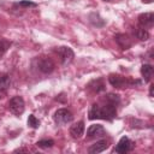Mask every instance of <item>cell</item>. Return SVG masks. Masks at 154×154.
Segmentation results:
<instances>
[{"mask_svg":"<svg viewBox=\"0 0 154 154\" xmlns=\"http://www.w3.org/2000/svg\"><path fill=\"white\" fill-rule=\"evenodd\" d=\"M36 146L38 148H42V149H48V148H52L54 146V141L51 140V138H45V140H40L36 142Z\"/></svg>","mask_w":154,"mask_h":154,"instance_id":"cell-18","label":"cell"},{"mask_svg":"<svg viewBox=\"0 0 154 154\" xmlns=\"http://www.w3.org/2000/svg\"><path fill=\"white\" fill-rule=\"evenodd\" d=\"M8 109L12 114L14 116H20L23 114L25 109V102L22 96H13L8 101Z\"/></svg>","mask_w":154,"mask_h":154,"instance_id":"cell-5","label":"cell"},{"mask_svg":"<svg viewBox=\"0 0 154 154\" xmlns=\"http://www.w3.org/2000/svg\"><path fill=\"white\" fill-rule=\"evenodd\" d=\"M53 119L58 125H65V124H69L73 120V114L67 108H59L55 111Z\"/></svg>","mask_w":154,"mask_h":154,"instance_id":"cell-4","label":"cell"},{"mask_svg":"<svg viewBox=\"0 0 154 154\" xmlns=\"http://www.w3.org/2000/svg\"><path fill=\"white\" fill-rule=\"evenodd\" d=\"M107 147H108V142L106 140H100V141H96L94 144H91L88 148V152L90 154H97V153H101V152L106 150Z\"/></svg>","mask_w":154,"mask_h":154,"instance_id":"cell-13","label":"cell"},{"mask_svg":"<svg viewBox=\"0 0 154 154\" xmlns=\"http://www.w3.org/2000/svg\"><path fill=\"white\" fill-rule=\"evenodd\" d=\"M108 82L112 87L118 89H124L128 87H135V84H141V81H131L118 73H111L108 76Z\"/></svg>","mask_w":154,"mask_h":154,"instance_id":"cell-3","label":"cell"},{"mask_svg":"<svg viewBox=\"0 0 154 154\" xmlns=\"http://www.w3.org/2000/svg\"><path fill=\"white\" fill-rule=\"evenodd\" d=\"M70 135H71L72 138L79 140L84 135V122L83 120H79V122L72 124L70 126Z\"/></svg>","mask_w":154,"mask_h":154,"instance_id":"cell-10","label":"cell"},{"mask_svg":"<svg viewBox=\"0 0 154 154\" xmlns=\"http://www.w3.org/2000/svg\"><path fill=\"white\" fill-rule=\"evenodd\" d=\"M142 2H144V4H152L154 0H141Z\"/></svg>","mask_w":154,"mask_h":154,"instance_id":"cell-23","label":"cell"},{"mask_svg":"<svg viewBox=\"0 0 154 154\" xmlns=\"http://www.w3.org/2000/svg\"><path fill=\"white\" fill-rule=\"evenodd\" d=\"M14 6H18V7H23V8H29V7H36L37 4L36 2H32V1H29V0H22L17 4H14Z\"/></svg>","mask_w":154,"mask_h":154,"instance_id":"cell-20","label":"cell"},{"mask_svg":"<svg viewBox=\"0 0 154 154\" xmlns=\"http://www.w3.org/2000/svg\"><path fill=\"white\" fill-rule=\"evenodd\" d=\"M134 34L137 38H140L141 41H147L149 38V32L147 29L142 28V26H137L134 29Z\"/></svg>","mask_w":154,"mask_h":154,"instance_id":"cell-17","label":"cell"},{"mask_svg":"<svg viewBox=\"0 0 154 154\" xmlns=\"http://www.w3.org/2000/svg\"><path fill=\"white\" fill-rule=\"evenodd\" d=\"M138 24H140V26H142L144 29L152 28L154 24V13L153 12L141 13L138 16Z\"/></svg>","mask_w":154,"mask_h":154,"instance_id":"cell-9","label":"cell"},{"mask_svg":"<svg viewBox=\"0 0 154 154\" xmlns=\"http://www.w3.org/2000/svg\"><path fill=\"white\" fill-rule=\"evenodd\" d=\"M32 66L43 75H49L54 71L55 64L48 57H37L32 60Z\"/></svg>","mask_w":154,"mask_h":154,"instance_id":"cell-2","label":"cell"},{"mask_svg":"<svg viewBox=\"0 0 154 154\" xmlns=\"http://www.w3.org/2000/svg\"><path fill=\"white\" fill-rule=\"evenodd\" d=\"M105 82H103V78H96V79H93L89 82L88 84V89H90L93 93H102L105 91Z\"/></svg>","mask_w":154,"mask_h":154,"instance_id":"cell-11","label":"cell"},{"mask_svg":"<svg viewBox=\"0 0 154 154\" xmlns=\"http://www.w3.org/2000/svg\"><path fill=\"white\" fill-rule=\"evenodd\" d=\"M10 46H11V42H8L6 40H0V59L5 55V53L7 52Z\"/></svg>","mask_w":154,"mask_h":154,"instance_id":"cell-19","label":"cell"},{"mask_svg":"<svg viewBox=\"0 0 154 154\" xmlns=\"http://www.w3.org/2000/svg\"><path fill=\"white\" fill-rule=\"evenodd\" d=\"M106 130L101 124H93L87 130V137L88 138H99L106 136Z\"/></svg>","mask_w":154,"mask_h":154,"instance_id":"cell-8","label":"cell"},{"mask_svg":"<svg viewBox=\"0 0 154 154\" xmlns=\"http://www.w3.org/2000/svg\"><path fill=\"white\" fill-rule=\"evenodd\" d=\"M135 147V143L128 137V136H123L119 142L117 143V146L114 147L113 149V153H120V154H125V153H129L134 149Z\"/></svg>","mask_w":154,"mask_h":154,"instance_id":"cell-7","label":"cell"},{"mask_svg":"<svg viewBox=\"0 0 154 154\" xmlns=\"http://www.w3.org/2000/svg\"><path fill=\"white\" fill-rule=\"evenodd\" d=\"M114 40L122 49H129L131 47V38L126 34H117L114 36Z\"/></svg>","mask_w":154,"mask_h":154,"instance_id":"cell-12","label":"cell"},{"mask_svg":"<svg viewBox=\"0 0 154 154\" xmlns=\"http://www.w3.org/2000/svg\"><path fill=\"white\" fill-rule=\"evenodd\" d=\"M89 22H90L94 26H96V28H101V26H103V25L106 24L105 19H102V18L100 17V14L96 13V12H93V13L89 14Z\"/></svg>","mask_w":154,"mask_h":154,"instance_id":"cell-15","label":"cell"},{"mask_svg":"<svg viewBox=\"0 0 154 154\" xmlns=\"http://www.w3.org/2000/svg\"><path fill=\"white\" fill-rule=\"evenodd\" d=\"M102 1H106V2H111V1H113V0H102Z\"/></svg>","mask_w":154,"mask_h":154,"instance_id":"cell-25","label":"cell"},{"mask_svg":"<svg viewBox=\"0 0 154 154\" xmlns=\"http://www.w3.org/2000/svg\"><path fill=\"white\" fill-rule=\"evenodd\" d=\"M55 53L58 54V57H59V59H60V61H61V64H63L64 66L71 64L72 60H73V58H75L73 51H72L70 47H67V46L58 47V48L55 49Z\"/></svg>","mask_w":154,"mask_h":154,"instance_id":"cell-6","label":"cell"},{"mask_svg":"<svg viewBox=\"0 0 154 154\" xmlns=\"http://www.w3.org/2000/svg\"><path fill=\"white\" fill-rule=\"evenodd\" d=\"M28 125L32 129H37L40 126V120L34 116V114H30L29 118H28Z\"/></svg>","mask_w":154,"mask_h":154,"instance_id":"cell-21","label":"cell"},{"mask_svg":"<svg viewBox=\"0 0 154 154\" xmlns=\"http://www.w3.org/2000/svg\"><path fill=\"white\" fill-rule=\"evenodd\" d=\"M14 152H28L26 149H24V148H19V149H16Z\"/></svg>","mask_w":154,"mask_h":154,"instance_id":"cell-24","label":"cell"},{"mask_svg":"<svg viewBox=\"0 0 154 154\" xmlns=\"http://www.w3.org/2000/svg\"><path fill=\"white\" fill-rule=\"evenodd\" d=\"M153 87H154L153 84H150V87H149V95L150 96H153Z\"/></svg>","mask_w":154,"mask_h":154,"instance_id":"cell-22","label":"cell"},{"mask_svg":"<svg viewBox=\"0 0 154 154\" xmlns=\"http://www.w3.org/2000/svg\"><path fill=\"white\" fill-rule=\"evenodd\" d=\"M153 72H154V69L150 64H143L141 66V75L144 79V82H150L152 77H153Z\"/></svg>","mask_w":154,"mask_h":154,"instance_id":"cell-14","label":"cell"},{"mask_svg":"<svg viewBox=\"0 0 154 154\" xmlns=\"http://www.w3.org/2000/svg\"><path fill=\"white\" fill-rule=\"evenodd\" d=\"M11 85V78L7 73L0 72V91H6Z\"/></svg>","mask_w":154,"mask_h":154,"instance_id":"cell-16","label":"cell"},{"mask_svg":"<svg viewBox=\"0 0 154 154\" xmlns=\"http://www.w3.org/2000/svg\"><path fill=\"white\" fill-rule=\"evenodd\" d=\"M120 103V97L118 94L109 93L101 99V103H93L88 118L90 120L94 119H103V120H113L117 116V107Z\"/></svg>","mask_w":154,"mask_h":154,"instance_id":"cell-1","label":"cell"}]
</instances>
